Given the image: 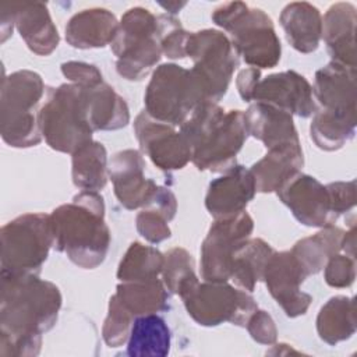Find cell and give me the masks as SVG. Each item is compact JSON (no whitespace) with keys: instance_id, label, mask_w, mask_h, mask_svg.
<instances>
[{"instance_id":"cell-7","label":"cell","mask_w":357,"mask_h":357,"mask_svg":"<svg viewBox=\"0 0 357 357\" xmlns=\"http://www.w3.org/2000/svg\"><path fill=\"white\" fill-rule=\"evenodd\" d=\"M39 124L46 144L63 153H73L92 141L93 130L88 123L84 89L74 84L50 88L40 106Z\"/></svg>"},{"instance_id":"cell-11","label":"cell","mask_w":357,"mask_h":357,"mask_svg":"<svg viewBox=\"0 0 357 357\" xmlns=\"http://www.w3.org/2000/svg\"><path fill=\"white\" fill-rule=\"evenodd\" d=\"M188 315L201 326H218L223 322L245 328L258 308L254 297L227 282H198L181 296Z\"/></svg>"},{"instance_id":"cell-4","label":"cell","mask_w":357,"mask_h":357,"mask_svg":"<svg viewBox=\"0 0 357 357\" xmlns=\"http://www.w3.org/2000/svg\"><path fill=\"white\" fill-rule=\"evenodd\" d=\"M212 21L230 33V42L254 68H273L280 61L282 45L271 17L243 1H230L212 13Z\"/></svg>"},{"instance_id":"cell-18","label":"cell","mask_w":357,"mask_h":357,"mask_svg":"<svg viewBox=\"0 0 357 357\" xmlns=\"http://www.w3.org/2000/svg\"><path fill=\"white\" fill-rule=\"evenodd\" d=\"M254 177L243 165H234L213 178L205 195V208L213 219H226L245 211L255 197Z\"/></svg>"},{"instance_id":"cell-1","label":"cell","mask_w":357,"mask_h":357,"mask_svg":"<svg viewBox=\"0 0 357 357\" xmlns=\"http://www.w3.org/2000/svg\"><path fill=\"white\" fill-rule=\"evenodd\" d=\"M53 248L66 252L82 269H95L106 258L110 229L105 222V201L98 191H81L71 202L50 213Z\"/></svg>"},{"instance_id":"cell-46","label":"cell","mask_w":357,"mask_h":357,"mask_svg":"<svg viewBox=\"0 0 357 357\" xmlns=\"http://www.w3.org/2000/svg\"><path fill=\"white\" fill-rule=\"evenodd\" d=\"M160 6H162L165 10H167V13H169L170 15H174V14H177V13L185 6V3H167V4L160 3Z\"/></svg>"},{"instance_id":"cell-24","label":"cell","mask_w":357,"mask_h":357,"mask_svg":"<svg viewBox=\"0 0 357 357\" xmlns=\"http://www.w3.org/2000/svg\"><path fill=\"white\" fill-rule=\"evenodd\" d=\"M248 135L261 141L266 149L276 145L300 142L293 116L269 103L255 102L244 112Z\"/></svg>"},{"instance_id":"cell-17","label":"cell","mask_w":357,"mask_h":357,"mask_svg":"<svg viewBox=\"0 0 357 357\" xmlns=\"http://www.w3.org/2000/svg\"><path fill=\"white\" fill-rule=\"evenodd\" d=\"M144 170L142 152L137 149L119 151L109 162L107 173L114 195L126 209L145 208L159 187L152 178L145 177Z\"/></svg>"},{"instance_id":"cell-40","label":"cell","mask_w":357,"mask_h":357,"mask_svg":"<svg viewBox=\"0 0 357 357\" xmlns=\"http://www.w3.org/2000/svg\"><path fill=\"white\" fill-rule=\"evenodd\" d=\"M61 73L68 81H71V84L82 88L96 86L100 82H103V77L99 68L93 64L84 63V61L63 63Z\"/></svg>"},{"instance_id":"cell-25","label":"cell","mask_w":357,"mask_h":357,"mask_svg":"<svg viewBox=\"0 0 357 357\" xmlns=\"http://www.w3.org/2000/svg\"><path fill=\"white\" fill-rule=\"evenodd\" d=\"M279 22L290 46L308 54L318 49L322 39L321 11L307 1H293L284 6Z\"/></svg>"},{"instance_id":"cell-13","label":"cell","mask_w":357,"mask_h":357,"mask_svg":"<svg viewBox=\"0 0 357 357\" xmlns=\"http://www.w3.org/2000/svg\"><path fill=\"white\" fill-rule=\"evenodd\" d=\"M134 134L141 152L160 170H180L191 162L192 149L184 134L173 126L152 119L145 110L134 120Z\"/></svg>"},{"instance_id":"cell-35","label":"cell","mask_w":357,"mask_h":357,"mask_svg":"<svg viewBox=\"0 0 357 357\" xmlns=\"http://www.w3.org/2000/svg\"><path fill=\"white\" fill-rule=\"evenodd\" d=\"M162 280L169 293L184 296L199 280L195 275L192 255L181 247H174L165 254Z\"/></svg>"},{"instance_id":"cell-21","label":"cell","mask_w":357,"mask_h":357,"mask_svg":"<svg viewBox=\"0 0 357 357\" xmlns=\"http://www.w3.org/2000/svg\"><path fill=\"white\" fill-rule=\"evenodd\" d=\"M356 21L351 3L332 4L322 17V38L332 61L356 68Z\"/></svg>"},{"instance_id":"cell-20","label":"cell","mask_w":357,"mask_h":357,"mask_svg":"<svg viewBox=\"0 0 357 357\" xmlns=\"http://www.w3.org/2000/svg\"><path fill=\"white\" fill-rule=\"evenodd\" d=\"M8 7L14 17V25L31 52L38 56H49L57 49L60 35L45 3L24 1L8 4Z\"/></svg>"},{"instance_id":"cell-31","label":"cell","mask_w":357,"mask_h":357,"mask_svg":"<svg viewBox=\"0 0 357 357\" xmlns=\"http://www.w3.org/2000/svg\"><path fill=\"white\" fill-rule=\"evenodd\" d=\"M107 152L103 144L89 141L71 153V176L82 191H99L107 183Z\"/></svg>"},{"instance_id":"cell-22","label":"cell","mask_w":357,"mask_h":357,"mask_svg":"<svg viewBox=\"0 0 357 357\" xmlns=\"http://www.w3.org/2000/svg\"><path fill=\"white\" fill-rule=\"evenodd\" d=\"M304 153L300 142H289L269 148L266 155L255 162L250 172L257 192H276L287 180L301 172Z\"/></svg>"},{"instance_id":"cell-42","label":"cell","mask_w":357,"mask_h":357,"mask_svg":"<svg viewBox=\"0 0 357 357\" xmlns=\"http://www.w3.org/2000/svg\"><path fill=\"white\" fill-rule=\"evenodd\" d=\"M333 209L337 216L349 212L356 205V181H333L326 184Z\"/></svg>"},{"instance_id":"cell-23","label":"cell","mask_w":357,"mask_h":357,"mask_svg":"<svg viewBox=\"0 0 357 357\" xmlns=\"http://www.w3.org/2000/svg\"><path fill=\"white\" fill-rule=\"evenodd\" d=\"M119 29L116 15L100 7L81 10L66 25V40L75 49H98L112 45Z\"/></svg>"},{"instance_id":"cell-10","label":"cell","mask_w":357,"mask_h":357,"mask_svg":"<svg viewBox=\"0 0 357 357\" xmlns=\"http://www.w3.org/2000/svg\"><path fill=\"white\" fill-rule=\"evenodd\" d=\"M185 54L194 61L190 70L208 103H219L226 95L238 56L230 39L218 29L190 32Z\"/></svg>"},{"instance_id":"cell-5","label":"cell","mask_w":357,"mask_h":357,"mask_svg":"<svg viewBox=\"0 0 357 357\" xmlns=\"http://www.w3.org/2000/svg\"><path fill=\"white\" fill-rule=\"evenodd\" d=\"M45 95L42 77L31 70L4 75L0 89V134L13 148H31L42 141L40 100Z\"/></svg>"},{"instance_id":"cell-9","label":"cell","mask_w":357,"mask_h":357,"mask_svg":"<svg viewBox=\"0 0 357 357\" xmlns=\"http://www.w3.org/2000/svg\"><path fill=\"white\" fill-rule=\"evenodd\" d=\"M1 236V273L39 275L53 248L50 215L24 213L7 222Z\"/></svg>"},{"instance_id":"cell-45","label":"cell","mask_w":357,"mask_h":357,"mask_svg":"<svg viewBox=\"0 0 357 357\" xmlns=\"http://www.w3.org/2000/svg\"><path fill=\"white\" fill-rule=\"evenodd\" d=\"M342 250L346 251L347 255L356 258V226L354 223L350 226L347 231H344L343 240H342Z\"/></svg>"},{"instance_id":"cell-43","label":"cell","mask_w":357,"mask_h":357,"mask_svg":"<svg viewBox=\"0 0 357 357\" xmlns=\"http://www.w3.org/2000/svg\"><path fill=\"white\" fill-rule=\"evenodd\" d=\"M145 208H153L159 211L170 222L177 212V199H176V195L169 188L159 185L155 195L152 197V199Z\"/></svg>"},{"instance_id":"cell-19","label":"cell","mask_w":357,"mask_h":357,"mask_svg":"<svg viewBox=\"0 0 357 357\" xmlns=\"http://www.w3.org/2000/svg\"><path fill=\"white\" fill-rule=\"evenodd\" d=\"M312 95L322 110L357 116L356 68L328 63L315 73Z\"/></svg>"},{"instance_id":"cell-26","label":"cell","mask_w":357,"mask_h":357,"mask_svg":"<svg viewBox=\"0 0 357 357\" xmlns=\"http://www.w3.org/2000/svg\"><path fill=\"white\" fill-rule=\"evenodd\" d=\"M82 89L86 119L93 132L120 130L130 123L128 105L113 86L103 81L96 86Z\"/></svg>"},{"instance_id":"cell-36","label":"cell","mask_w":357,"mask_h":357,"mask_svg":"<svg viewBox=\"0 0 357 357\" xmlns=\"http://www.w3.org/2000/svg\"><path fill=\"white\" fill-rule=\"evenodd\" d=\"M134 317L113 294L109 300L107 315L103 322L102 336L109 347L123 346L130 336Z\"/></svg>"},{"instance_id":"cell-44","label":"cell","mask_w":357,"mask_h":357,"mask_svg":"<svg viewBox=\"0 0 357 357\" xmlns=\"http://www.w3.org/2000/svg\"><path fill=\"white\" fill-rule=\"evenodd\" d=\"M261 79V70L254 67H247L241 70L236 78V86L237 91L244 102L252 100V92L257 86V84Z\"/></svg>"},{"instance_id":"cell-2","label":"cell","mask_w":357,"mask_h":357,"mask_svg":"<svg viewBox=\"0 0 357 357\" xmlns=\"http://www.w3.org/2000/svg\"><path fill=\"white\" fill-rule=\"evenodd\" d=\"M61 304L59 287L39 275L1 273L0 333L42 336L56 325Z\"/></svg>"},{"instance_id":"cell-28","label":"cell","mask_w":357,"mask_h":357,"mask_svg":"<svg viewBox=\"0 0 357 357\" xmlns=\"http://www.w3.org/2000/svg\"><path fill=\"white\" fill-rule=\"evenodd\" d=\"M344 230L332 225L322 227L310 237L298 240L291 247V254L296 257L307 276L321 272L326 261L342 251V240Z\"/></svg>"},{"instance_id":"cell-29","label":"cell","mask_w":357,"mask_h":357,"mask_svg":"<svg viewBox=\"0 0 357 357\" xmlns=\"http://www.w3.org/2000/svg\"><path fill=\"white\" fill-rule=\"evenodd\" d=\"M275 250L262 238H247L233 254L230 280L243 290L252 293L257 282L262 280L265 266Z\"/></svg>"},{"instance_id":"cell-8","label":"cell","mask_w":357,"mask_h":357,"mask_svg":"<svg viewBox=\"0 0 357 357\" xmlns=\"http://www.w3.org/2000/svg\"><path fill=\"white\" fill-rule=\"evenodd\" d=\"M202 103L208 102L190 70L176 63L153 70L144 95L145 112L152 119L180 127Z\"/></svg>"},{"instance_id":"cell-34","label":"cell","mask_w":357,"mask_h":357,"mask_svg":"<svg viewBox=\"0 0 357 357\" xmlns=\"http://www.w3.org/2000/svg\"><path fill=\"white\" fill-rule=\"evenodd\" d=\"M165 254L152 245H145L134 241L123 255L119 268L117 279L120 282H141L158 279L162 275Z\"/></svg>"},{"instance_id":"cell-37","label":"cell","mask_w":357,"mask_h":357,"mask_svg":"<svg viewBox=\"0 0 357 357\" xmlns=\"http://www.w3.org/2000/svg\"><path fill=\"white\" fill-rule=\"evenodd\" d=\"M158 21L160 29L162 53L172 60L187 57L185 47L190 32L181 26L180 21L174 15L162 14L158 15Z\"/></svg>"},{"instance_id":"cell-39","label":"cell","mask_w":357,"mask_h":357,"mask_svg":"<svg viewBox=\"0 0 357 357\" xmlns=\"http://www.w3.org/2000/svg\"><path fill=\"white\" fill-rule=\"evenodd\" d=\"M324 278L331 287H349L356 279V258L347 254L332 255L324 266Z\"/></svg>"},{"instance_id":"cell-12","label":"cell","mask_w":357,"mask_h":357,"mask_svg":"<svg viewBox=\"0 0 357 357\" xmlns=\"http://www.w3.org/2000/svg\"><path fill=\"white\" fill-rule=\"evenodd\" d=\"M252 218L244 211L226 219H215L201 244V276L208 282L230 280L234 251L251 237Z\"/></svg>"},{"instance_id":"cell-6","label":"cell","mask_w":357,"mask_h":357,"mask_svg":"<svg viewBox=\"0 0 357 357\" xmlns=\"http://www.w3.org/2000/svg\"><path fill=\"white\" fill-rule=\"evenodd\" d=\"M110 47L117 59L119 75L128 81H141L163 54L158 17L144 7L127 10Z\"/></svg>"},{"instance_id":"cell-32","label":"cell","mask_w":357,"mask_h":357,"mask_svg":"<svg viewBox=\"0 0 357 357\" xmlns=\"http://www.w3.org/2000/svg\"><path fill=\"white\" fill-rule=\"evenodd\" d=\"M114 296L134 318L156 314L169 307V290L159 278L141 282H120Z\"/></svg>"},{"instance_id":"cell-27","label":"cell","mask_w":357,"mask_h":357,"mask_svg":"<svg viewBox=\"0 0 357 357\" xmlns=\"http://www.w3.org/2000/svg\"><path fill=\"white\" fill-rule=\"evenodd\" d=\"M170 329L156 314L135 317L127 340L131 357H165L170 351Z\"/></svg>"},{"instance_id":"cell-30","label":"cell","mask_w":357,"mask_h":357,"mask_svg":"<svg viewBox=\"0 0 357 357\" xmlns=\"http://www.w3.org/2000/svg\"><path fill=\"white\" fill-rule=\"evenodd\" d=\"M354 298L347 296L331 297L317 315V332L321 340L335 346L356 333Z\"/></svg>"},{"instance_id":"cell-41","label":"cell","mask_w":357,"mask_h":357,"mask_svg":"<svg viewBox=\"0 0 357 357\" xmlns=\"http://www.w3.org/2000/svg\"><path fill=\"white\" fill-rule=\"evenodd\" d=\"M250 336L261 344H273L278 339V329L272 317L264 311L257 308L245 325Z\"/></svg>"},{"instance_id":"cell-3","label":"cell","mask_w":357,"mask_h":357,"mask_svg":"<svg viewBox=\"0 0 357 357\" xmlns=\"http://www.w3.org/2000/svg\"><path fill=\"white\" fill-rule=\"evenodd\" d=\"M191 145V162L198 170L226 172L236 165L248 132L243 110H225L218 103H202L180 126Z\"/></svg>"},{"instance_id":"cell-15","label":"cell","mask_w":357,"mask_h":357,"mask_svg":"<svg viewBox=\"0 0 357 357\" xmlns=\"http://www.w3.org/2000/svg\"><path fill=\"white\" fill-rule=\"evenodd\" d=\"M307 278L291 251H275L265 266L262 280L286 317L297 318L308 311L312 301V297L301 290Z\"/></svg>"},{"instance_id":"cell-38","label":"cell","mask_w":357,"mask_h":357,"mask_svg":"<svg viewBox=\"0 0 357 357\" xmlns=\"http://www.w3.org/2000/svg\"><path fill=\"white\" fill-rule=\"evenodd\" d=\"M138 233L149 243L158 244L172 236L167 218L153 208H144L135 218Z\"/></svg>"},{"instance_id":"cell-33","label":"cell","mask_w":357,"mask_h":357,"mask_svg":"<svg viewBox=\"0 0 357 357\" xmlns=\"http://www.w3.org/2000/svg\"><path fill=\"white\" fill-rule=\"evenodd\" d=\"M357 116L317 110L310 124V137L322 151H337L356 134Z\"/></svg>"},{"instance_id":"cell-16","label":"cell","mask_w":357,"mask_h":357,"mask_svg":"<svg viewBox=\"0 0 357 357\" xmlns=\"http://www.w3.org/2000/svg\"><path fill=\"white\" fill-rule=\"evenodd\" d=\"M252 100L269 103L303 119L314 116L317 112L312 86L305 77L293 70L261 78L252 92Z\"/></svg>"},{"instance_id":"cell-14","label":"cell","mask_w":357,"mask_h":357,"mask_svg":"<svg viewBox=\"0 0 357 357\" xmlns=\"http://www.w3.org/2000/svg\"><path fill=\"white\" fill-rule=\"evenodd\" d=\"M276 194L293 216L304 226L322 229L335 225L339 219L333 209L328 187L310 174L298 172Z\"/></svg>"}]
</instances>
